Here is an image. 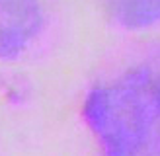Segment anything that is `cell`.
<instances>
[{
    "instance_id": "obj_3",
    "label": "cell",
    "mask_w": 160,
    "mask_h": 156,
    "mask_svg": "<svg viewBox=\"0 0 160 156\" xmlns=\"http://www.w3.org/2000/svg\"><path fill=\"white\" fill-rule=\"evenodd\" d=\"M115 18L127 27H142L160 18V0H109Z\"/></svg>"
},
{
    "instance_id": "obj_1",
    "label": "cell",
    "mask_w": 160,
    "mask_h": 156,
    "mask_svg": "<svg viewBox=\"0 0 160 156\" xmlns=\"http://www.w3.org/2000/svg\"><path fill=\"white\" fill-rule=\"evenodd\" d=\"M142 82L129 80L115 90H96L84 107V117L100 137L106 156H133L147 137L150 104L142 98Z\"/></svg>"
},
{
    "instance_id": "obj_4",
    "label": "cell",
    "mask_w": 160,
    "mask_h": 156,
    "mask_svg": "<svg viewBox=\"0 0 160 156\" xmlns=\"http://www.w3.org/2000/svg\"><path fill=\"white\" fill-rule=\"evenodd\" d=\"M150 96H152V104H154V107L158 109V113H160V82H158V86L152 90V94H150Z\"/></svg>"
},
{
    "instance_id": "obj_2",
    "label": "cell",
    "mask_w": 160,
    "mask_h": 156,
    "mask_svg": "<svg viewBox=\"0 0 160 156\" xmlns=\"http://www.w3.org/2000/svg\"><path fill=\"white\" fill-rule=\"evenodd\" d=\"M39 8L35 0H0V57L20 55L37 33Z\"/></svg>"
}]
</instances>
